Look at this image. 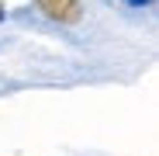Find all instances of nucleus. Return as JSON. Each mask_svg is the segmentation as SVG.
<instances>
[{"instance_id":"f257e3e1","label":"nucleus","mask_w":159,"mask_h":156,"mask_svg":"<svg viewBox=\"0 0 159 156\" xmlns=\"http://www.w3.org/2000/svg\"><path fill=\"white\" fill-rule=\"evenodd\" d=\"M35 7L56 24H76L83 17V4L80 0H35Z\"/></svg>"},{"instance_id":"f03ea898","label":"nucleus","mask_w":159,"mask_h":156,"mask_svg":"<svg viewBox=\"0 0 159 156\" xmlns=\"http://www.w3.org/2000/svg\"><path fill=\"white\" fill-rule=\"evenodd\" d=\"M131 4H149V0H131Z\"/></svg>"},{"instance_id":"7ed1b4c3","label":"nucleus","mask_w":159,"mask_h":156,"mask_svg":"<svg viewBox=\"0 0 159 156\" xmlns=\"http://www.w3.org/2000/svg\"><path fill=\"white\" fill-rule=\"evenodd\" d=\"M0 17H4V7H0Z\"/></svg>"}]
</instances>
